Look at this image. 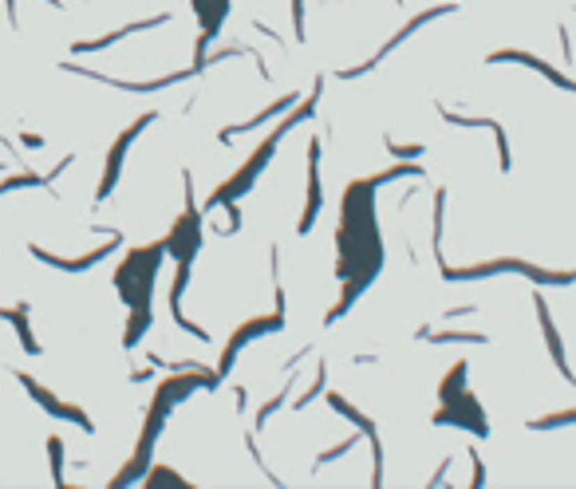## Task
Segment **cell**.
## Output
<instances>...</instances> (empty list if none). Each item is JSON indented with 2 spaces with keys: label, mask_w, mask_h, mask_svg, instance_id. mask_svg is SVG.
I'll list each match as a JSON object with an SVG mask.
<instances>
[{
  "label": "cell",
  "mask_w": 576,
  "mask_h": 489,
  "mask_svg": "<svg viewBox=\"0 0 576 489\" xmlns=\"http://www.w3.org/2000/svg\"><path fill=\"white\" fill-rule=\"evenodd\" d=\"M537 296V320H541V331H545V343L552 347V363H557V371H561L564 379L576 387V375L568 371V359H564V347H561V335H557V324H552V316H549V304H545V296L541 292H533Z\"/></svg>",
  "instance_id": "1"
}]
</instances>
